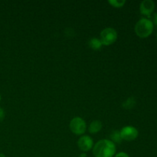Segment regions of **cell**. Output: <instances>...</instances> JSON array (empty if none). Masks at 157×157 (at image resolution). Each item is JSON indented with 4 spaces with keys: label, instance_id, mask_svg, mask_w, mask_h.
I'll list each match as a JSON object with an SVG mask.
<instances>
[{
    "label": "cell",
    "instance_id": "cell-1",
    "mask_svg": "<svg viewBox=\"0 0 157 157\" xmlns=\"http://www.w3.org/2000/svg\"><path fill=\"white\" fill-rule=\"evenodd\" d=\"M115 153V144L107 139L101 140L93 147V154L95 157H113Z\"/></svg>",
    "mask_w": 157,
    "mask_h": 157
},
{
    "label": "cell",
    "instance_id": "cell-2",
    "mask_svg": "<svg viewBox=\"0 0 157 157\" xmlns=\"http://www.w3.org/2000/svg\"><path fill=\"white\" fill-rule=\"evenodd\" d=\"M153 27L154 25L151 20L143 18L136 22L135 25V32L140 38H147L153 32Z\"/></svg>",
    "mask_w": 157,
    "mask_h": 157
},
{
    "label": "cell",
    "instance_id": "cell-3",
    "mask_svg": "<svg viewBox=\"0 0 157 157\" xmlns=\"http://www.w3.org/2000/svg\"><path fill=\"white\" fill-rule=\"evenodd\" d=\"M117 39V32L113 28L103 29L100 35V40L103 45H110Z\"/></svg>",
    "mask_w": 157,
    "mask_h": 157
},
{
    "label": "cell",
    "instance_id": "cell-4",
    "mask_svg": "<svg viewBox=\"0 0 157 157\" xmlns=\"http://www.w3.org/2000/svg\"><path fill=\"white\" fill-rule=\"evenodd\" d=\"M70 129L72 133L76 135H82L85 133L87 125L86 122L79 117L73 118L70 122Z\"/></svg>",
    "mask_w": 157,
    "mask_h": 157
},
{
    "label": "cell",
    "instance_id": "cell-5",
    "mask_svg": "<svg viewBox=\"0 0 157 157\" xmlns=\"http://www.w3.org/2000/svg\"><path fill=\"white\" fill-rule=\"evenodd\" d=\"M120 133H121V136L123 140L126 141L134 140L135 139L137 138L138 133H139L136 128L132 127V126H126V127H123L120 130Z\"/></svg>",
    "mask_w": 157,
    "mask_h": 157
},
{
    "label": "cell",
    "instance_id": "cell-6",
    "mask_svg": "<svg viewBox=\"0 0 157 157\" xmlns=\"http://www.w3.org/2000/svg\"><path fill=\"white\" fill-rule=\"evenodd\" d=\"M78 146L83 152H87L93 148L94 141L90 136L84 135L80 137L78 141Z\"/></svg>",
    "mask_w": 157,
    "mask_h": 157
},
{
    "label": "cell",
    "instance_id": "cell-7",
    "mask_svg": "<svg viewBox=\"0 0 157 157\" xmlns=\"http://www.w3.org/2000/svg\"><path fill=\"white\" fill-rule=\"evenodd\" d=\"M155 9V3L152 0H144L140 3V10L143 15L150 17Z\"/></svg>",
    "mask_w": 157,
    "mask_h": 157
},
{
    "label": "cell",
    "instance_id": "cell-8",
    "mask_svg": "<svg viewBox=\"0 0 157 157\" xmlns=\"http://www.w3.org/2000/svg\"><path fill=\"white\" fill-rule=\"evenodd\" d=\"M103 124L101 123V121H98V120H95V121H92L90 123V126H89L88 131L90 133H98L99 131H101V130L102 129Z\"/></svg>",
    "mask_w": 157,
    "mask_h": 157
},
{
    "label": "cell",
    "instance_id": "cell-9",
    "mask_svg": "<svg viewBox=\"0 0 157 157\" xmlns=\"http://www.w3.org/2000/svg\"><path fill=\"white\" fill-rule=\"evenodd\" d=\"M136 104V101L135 98L133 97H130V98H127V100H126L122 104V107H124L126 110H130V109L133 108L135 107Z\"/></svg>",
    "mask_w": 157,
    "mask_h": 157
},
{
    "label": "cell",
    "instance_id": "cell-10",
    "mask_svg": "<svg viewBox=\"0 0 157 157\" xmlns=\"http://www.w3.org/2000/svg\"><path fill=\"white\" fill-rule=\"evenodd\" d=\"M88 44L90 48H91L93 50H99L101 48V46L103 45L101 40L97 38H93L90 40H89Z\"/></svg>",
    "mask_w": 157,
    "mask_h": 157
},
{
    "label": "cell",
    "instance_id": "cell-11",
    "mask_svg": "<svg viewBox=\"0 0 157 157\" xmlns=\"http://www.w3.org/2000/svg\"><path fill=\"white\" fill-rule=\"evenodd\" d=\"M110 139L113 144H121L123 140L119 130H113L110 133Z\"/></svg>",
    "mask_w": 157,
    "mask_h": 157
},
{
    "label": "cell",
    "instance_id": "cell-12",
    "mask_svg": "<svg viewBox=\"0 0 157 157\" xmlns=\"http://www.w3.org/2000/svg\"><path fill=\"white\" fill-rule=\"evenodd\" d=\"M108 3H110L112 6L116 8H121L126 3L125 0H109Z\"/></svg>",
    "mask_w": 157,
    "mask_h": 157
},
{
    "label": "cell",
    "instance_id": "cell-13",
    "mask_svg": "<svg viewBox=\"0 0 157 157\" xmlns=\"http://www.w3.org/2000/svg\"><path fill=\"white\" fill-rule=\"evenodd\" d=\"M114 157H130L127 153H124V152H121V153H118L115 155Z\"/></svg>",
    "mask_w": 157,
    "mask_h": 157
},
{
    "label": "cell",
    "instance_id": "cell-14",
    "mask_svg": "<svg viewBox=\"0 0 157 157\" xmlns=\"http://www.w3.org/2000/svg\"><path fill=\"white\" fill-rule=\"evenodd\" d=\"M4 118H5L4 110L0 107V122H2V121H3V120H4Z\"/></svg>",
    "mask_w": 157,
    "mask_h": 157
},
{
    "label": "cell",
    "instance_id": "cell-15",
    "mask_svg": "<svg viewBox=\"0 0 157 157\" xmlns=\"http://www.w3.org/2000/svg\"><path fill=\"white\" fill-rule=\"evenodd\" d=\"M152 22H153V25H157V12H156V13H154L153 14V21H152Z\"/></svg>",
    "mask_w": 157,
    "mask_h": 157
},
{
    "label": "cell",
    "instance_id": "cell-16",
    "mask_svg": "<svg viewBox=\"0 0 157 157\" xmlns=\"http://www.w3.org/2000/svg\"><path fill=\"white\" fill-rule=\"evenodd\" d=\"M87 156V154L86 153H81V155H80V157H86Z\"/></svg>",
    "mask_w": 157,
    "mask_h": 157
},
{
    "label": "cell",
    "instance_id": "cell-17",
    "mask_svg": "<svg viewBox=\"0 0 157 157\" xmlns=\"http://www.w3.org/2000/svg\"><path fill=\"white\" fill-rule=\"evenodd\" d=\"M0 157H6V156H5L4 154H2V153H0Z\"/></svg>",
    "mask_w": 157,
    "mask_h": 157
},
{
    "label": "cell",
    "instance_id": "cell-18",
    "mask_svg": "<svg viewBox=\"0 0 157 157\" xmlns=\"http://www.w3.org/2000/svg\"><path fill=\"white\" fill-rule=\"evenodd\" d=\"M156 39H157V35H156Z\"/></svg>",
    "mask_w": 157,
    "mask_h": 157
},
{
    "label": "cell",
    "instance_id": "cell-19",
    "mask_svg": "<svg viewBox=\"0 0 157 157\" xmlns=\"http://www.w3.org/2000/svg\"><path fill=\"white\" fill-rule=\"evenodd\" d=\"M0 99H1V98H0Z\"/></svg>",
    "mask_w": 157,
    "mask_h": 157
}]
</instances>
